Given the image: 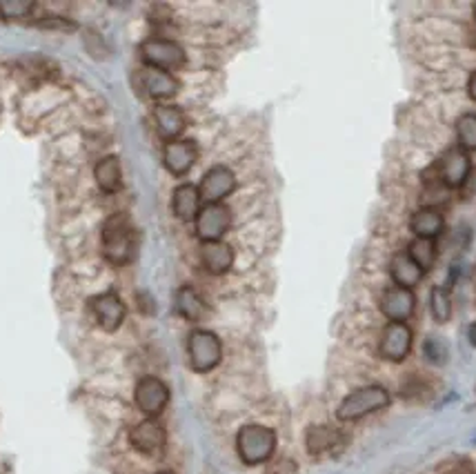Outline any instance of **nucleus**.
<instances>
[{"label": "nucleus", "instance_id": "1a4fd4ad", "mask_svg": "<svg viewBox=\"0 0 476 474\" xmlns=\"http://www.w3.org/2000/svg\"><path fill=\"white\" fill-rule=\"evenodd\" d=\"M236 187V176L234 172H232L230 168H226V165H217V168L209 169L208 174L203 176V181H201V199L205 200V203H221V200H226L227 196L234 192Z\"/></svg>", "mask_w": 476, "mask_h": 474}, {"label": "nucleus", "instance_id": "20e7f679", "mask_svg": "<svg viewBox=\"0 0 476 474\" xmlns=\"http://www.w3.org/2000/svg\"><path fill=\"white\" fill-rule=\"evenodd\" d=\"M187 352H190V364L196 372H209L223 359L221 339L209 330H194L187 341Z\"/></svg>", "mask_w": 476, "mask_h": 474}, {"label": "nucleus", "instance_id": "0eeeda50", "mask_svg": "<svg viewBox=\"0 0 476 474\" xmlns=\"http://www.w3.org/2000/svg\"><path fill=\"white\" fill-rule=\"evenodd\" d=\"M136 405L143 414H147V419L159 417L165 410V405L169 404V388L165 386L160 379L156 377H145L138 381L136 392Z\"/></svg>", "mask_w": 476, "mask_h": 474}, {"label": "nucleus", "instance_id": "39448f33", "mask_svg": "<svg viewBox=\"0 0 476 474\" xmlns=\"http://www.w3.org/2000/svg\"><path fill=\"white\" fill-rule=\"evenodd\" d=\"M141 56L147 67L172 71L185 65V49L169 38H150L141 45Z\"/></svg>", "mask_w": 476, "mask_h": 474}, {"label": "nucleus", "instance_id": "6e6552de", "mask_svg": "<svg viewBox=\"0 0 476 474\" xmlns=\"http://www.w3.org/2000/svg\"><path fill=\"white\" fill-rule=\"evenodd\" d=\"M470 169H472V163H470L468 151L461 150V147H452L443 154L441 163H439V178L447 190H456L468 181Z\"/></svg>", "mask_w": 476, "mask_h": 474}, {"label": "nucleus", "instance_id": "a878e982", "mask_svg": "<svg viewBox=\"0 0 476 474\" xmlns=\"http://www.w3.org/2000/svg\"><path fill=\"white\" fill-rule=\"evenodd\" d=\"M456 138L461 150H476V114H464L456 120Z\"/></svg>", "mask_w": 476, "mask_h": 474}, {"label": "nucleus", "instance_id": "9d476101", "mask_svg": "<svg viewBox=\"0 0 476 474\" xmlns=\"http://www.w3.org/2000/svg\"><path fill=\"white\" fill-rule=\"evenodd\" d=\"M416 307V297L412 290L406 288H388L381 297V312L385 315V319H390V323H406L412 315H414Z\"/></svg>", "mask_w": 476, "mask_h": 474}, {"label": "nucleus", "instance_id": "c85d7f7f", "mask_svg": "<svg viewBox=\"0 0 476 474\" xmlns=\"http://www.w3.org/2000/svg\"><path fill=\"white\" fill-rule=\"evenodd\" d=\"M439 474H476V466L470 459H450V462H446L441 466V470Z\"/></svg>", "mask_w": 476, "mask_h": 474}, {"label": "nucleus", "instance_id": "ddd939ff", "mask_svg": "<svg viewBox=\"0 0 476 474\" xmlns=\"http://www.w3.org/2000/svg\"><path fill=\"white\" fill-rule=\"evenodd\" d=\"M412 350V330L407 328V323H388V328L383 330V337H381V355L388 361H398L406 359Z\"/></svg>", "mask_w": 476, "mask_h": 474}, {"label": "nucleus", "instance_id": "f3484780", "mask_svg": "<svg viewBox=\"0 0 476 474\" xmlns=\"http://www.w3.org/2000/svg\"><path fill=\"white\" fill-rule=\"evenodd\" d=\"M154 120H156V129H159L160 136L165 138V141H178V136L183 134V129H185L187 120H185V114H183L178 107L174 105H159L154 110Z\"/></svg>", "mask_w": 476, "mask_h": 474}, {"label": "nucleus", "instance_id": "f03ea898", "mask_svg": "<svg viewBox=\"0 0 476 474\" xmlns=\"http://www.w3.org/2000/svg\"><path fill=\"white\" fill-rule=\"evenodd\" d=\"M390 405V392L383 386H365L358 390L349 392L343 401H341L339 410H336V419L339 421H358V419L374 414L379 410Z\"/></svg>", "mask_w": 476, "mask_h": 474}, {"label": "nucleus", "instance_id": "aec40b11", "mask_svg": "<svg viewBox=\"0 0 476 474\" xmlns=\"http://www.w3.org/2000/svg\"><path fill=\"white\" fill-rule=\"evenodd\" d=\"M390 274H392L394 283H397L398 288L412 290L414 285L421 283L425 272L421 270V267L416 266L410 257H407V252L406 254L401 252L392 258V263H390Z\"/></svg>", "mask_w": 476, "mask_h": 474}, {"label": "nucleus", "instance_id": "6ab92c4d", "mask_svg": "<svg viewBox=\"0 0 476 474\" xmlns=\"http://www.w3.org/2000/svg\"><path fill=\"white\" fill-rule=\"evenodd\" d=\"M443 214L437 208H421L419 212L412 214L410 230L414 232L416 239H437L443 232Z\"/></svg>", "mask_w": 476, "mask_h": 474}, {"label": "nucleus", "instance_id": "7ed1b4c3", "mask_svg": "<svg viewBox=\"0 0 476 474\" xmlns=\"http://www.w3.org/2000/svg\"><path fill=\"white\" fill-rule=\"evenodd\" d=\"M236 450L242 463L259 466V463L267 462L274 454V450H276V435H274L272 428L251 423V426L241 428V432H238Z\"/></svg>", "mask_w": 476, "mask_h": 474}, {"label": "nucleus", "instance_id": "2eb2a0df", "mask_svg": "<svg viewBox=\"0 0 476 474\" xmlns=\"http://www.w3.org/2000/svg\"><path fill=\"white\" fill-rule=\"evenodd\" d=\"M201 261H203L205 270L212 274H226L234 266V252L223 241H212V243L201 245Z\"/></svg>", "mask_w": 476, "mask_h": 474}, {"label": "nucleus", "instance_id": "7c9ffc66", "mask_svg": "<svg viewBox=\"0 0 476 474\" xmlns=\"http://www.w3.org/2000/svg\"><path fill=\"white\" fill-rule=\"evenodd\" d=\"M468 339H470V343H472V346L476 347V323L470 325V330H468Z\"/></svg>", "mask_w": 476, "mask_h": 474}, {"label": "nucleus", "instance_id": "9b49d317", "mask_svg": "<svg viewBox=\"0 0 476 474\" xmlns=\"http://www.w3.org/2000/svg\"><path fill=\"white\" fill-rule=\"evenodd\" d=\"M129 441H132V445L138 453L147 454V457H154V454L163 453L168 435H165V428L160 426L156 419H145V421L136 423V426L132 428Z\"/></svg>", "mask_w": 476, "mask_h": 474}, {"label": "nucleus", "instance_id": "5701e85b", "mask_svg": "<svg viewBox=\"0 0 476 474\" xmlns=\"http://www.w3.org/2000/svg\"><path fill=\"white\" fill-rule=\"evenodd\" d=\"M309 454H323L330 453L336 444H339V432L330 426H312L305 437Z\"/></svg>", "mask_w": 476, "mask_h": 474}, {"label": "nucleus", "instance_id": "412c9836", "mask_svg": "<svg viewBox=\"0 0 476 474\" xmlns=\"http://www.w3.org/2000/svg\"><path fill=\"white\" fill-rule=\"evenodd\" d=\"M94 176H96L101 190L107 194H114L123 187V172H120V160L116 156H105L103 160H98Z\"/></svg>", "mask_w": 476, "mask_h": 474}, {"label": "nucleus", "instance_id": "4468645a", "mask_svg": "<svg viewBox=\"0 0 476 474\" xmlns=\"http://www.w3.org/2000/svg\"><path fill=\"white\" fill-rule=\"evenodd\" d=\"M196 156H199V150L194 141H169L163 150V163L174 176H185L196 163Z\"/></svg>", "mask_w": 476, "mask_h": 474}, {"label": "nucleus", "instance_id": "2f4dec72", "mask_svg": "<svg viewBox=\"0 0 476 474\" xmlns=\"http://www.w3.org/2000/svg\"><path fill=\"white\" fill-rule=\"evenodd\" d=\"M472 12H474V16H476V3H474V7H472Z\"/></svg>", "mask_w": 476, "mask_h": 474}, {"label": "nucleus", "instance_id": "cd10ccee", "mask_svg": "<svg viewBox=\"0 0 476 474\" xmlns=\"http://www.w3.org/2000/svg\"><path fill=\"white\" fill-rule=\"evenodd\" d=\"M425 356H428L430 364H434V365L446 364L447 346L441 341V339H437V337L428 339V341H425Z\"/></svg>", "mask_w": 476, "mask_h": 474}, {"label": "nucleus", "instance_id": "393cba45", "mask_svg": "<svg viewBox=\"0 0 476 474\" xmlns=\"http://www.w3.org/2000/svg\"><path fill=\"white\" fill-rule=\"evenodd\" d=\"M430 307H432V316L437 323H447L452 316V298L446 288H434L432 297H430Z\"/></svg>", "mask_w": 476, "mask_h": 474}, {"label": "nucleus", "instance_id": "f8f14e48", "mask_svg": "<svg viewBox=\"0 0 476 474\" xmlns=\"http://www.w3.org/2000/svg\"><path fill=\"white\" fill-rule=\"evenodd\" d=\"M89 307H92L98 325H101L103 330H107V332L119 330L120 323L125 321V303L120 301L114 292H105L94 297L92 301H89Z\"/></svg>", "mask_w": 476, "mask_h": 474}, {"label": "nucleus", "instance_id": "4be33fe9", "mask_svg": "<svg viewBox=\"0 0 476 474\" xmlns=\"http://www.w3.org/2000/svg\"><path fill=\"white\" fill-rule=\"evenodd\" d=\"M176 312L183 316V319L196 323V321H201L205 316L208 306H205V301L201 298V294L196 292V290L185 285V288H181L176 292Z\"/></svg>", "mask_w": 476, "mask_h": 474}, {"label": "nucleus", "instance_id": "dca6fc26", "mask_svg": "<svg viewBox=\"0 0 476 474\" xmlns=\"http://www.w3.org/2000/svg\"><path fill=\"white\" fill-rule=\"evenodd\" d=\"M201 192L199 187L192 185V183H183L174 190V199H172V208L174 214H176L181 221H196L201 212Z\"/></svg>", "mask_w": 476, "mask_h": 474}, {"label": "nucleus", "instance_id": "423d86ee", "mask_svg": "<svg viewBox=\"0 0 476 474\" xmlns=\"http://www.w3.org/2000/svg\"><path fill=\"white\" fill-rule=\"evenodd\" d=\"M232 214L223 203H205L201 208L199 217H196V236L203 243H212V241H221L226 232L230 230Z\"/></svg>", "mask_w": 476, "mask_h": 474}, {"label": "nucleus", "instance_id": "bb28decb", "mask_svg": "<svg viewBox=\"0 0 476 474\" xmlns=\"http://www.w3.org/2000/svg\"><path fill=\"white\" fill-rule=\"evenodd\" d=\"M31 9H34V3H25V0H3V3H0V16L25 18Z\"/></svg>", "mask_w": 476, "mask_h": 474}, {"label": "nucleus", "instance_id": "473e14b6", "mask_svg": "<svg viewBox=\"0 0 476 474\" xmlns=\"http://www.w3.org/2000/svg\"><path fill=\"white\" fill-rule=\"evenodd\" d=\"M159 474H174V472H159Z\"/></svg>", "mask_w": 476, "mask_h": 474}, {"label": "nucleus", "instance_id": "a211bd4d", "mask_svg": "<svg viewBox=\"0 0 476 474\" xmlns=\"http://www.w3.org/2000/svg\"><path fill=\"white\" fill-rule=\"evenodd\" d=\"M143 87L156 101H163V98H172L178 92V80L174 78L169 71L154 69V67H147L143 71Z\"/></svg>", "mask_w": 476, "mask_h": 474}, {"label": "nucleus", "instance_id": "c756f323", "mask_svg": "<svg viewBox=\"0 0 476 474\" xmlns=\"http://www.w3.org/2000/svg\"><path fill=\"white\" fill-rule=\"evenodd\" d=\"M468 92H470V96H472L476 101V71L472 76H470V80H468Z\"/></svg>", "mask_w": 476, "mask_h": 474}, {"label": "nucleus", "instance_id": "b1692460", "mask_svg": "<svg viewBox=\"0 0 476 474\" xmlns=\"http://www.w3.org/2000/svg\"><path fill=\"white\" fill-rule=\"evenodd\" d=\"M407 257L425 272L437 261V245L432 239H414L410 243V249H407Z\"/></svg>", "mask_w": 476, "mask_h": 474}, {"label": "nucleus", "instance_id": "f257e3e1", "mask_svg": "<svg viewBox=\"0 0 476 474\" xmlns=\"http://www.w3.org/2000/svg\"><path fill=\"white\" fill-rule=\"evenodd\" d=\"M103 248L107 261L114 266H125L136 252V232L125 214H114L103 227Z\"/></svg>", "mask_w": 476, "mask_h": 474}]
</instances>
